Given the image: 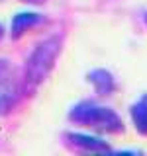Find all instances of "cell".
Wrapping results in <instances>:
<instances>
[{"instance_id":"cell-1","label":"cell","mask_w":147,"mask_h":156,"mask_svg":"<svg viewBox=\"0 0 147 156\" xmlns=\"http://www.w3.org/2000/svg\"><path fill=\"white\" fill-rule=\"evenodd\" d=\"M69 121L104 135H120L126 129L122 117L112 107L100 105L90 100L78 101L77 105H73V109L69 111Z\"/></svg>"},{"instance_id":"cell-2","label":"cell","mask_w":147,"mask_h":156,"mask_svg":"<svg viewBox=\"0 0 147 156\" xmlns=\"http://www.w3.org/2000/svg\"><path fill=\"white\" fill-rule=\"evenodd\" d=\"M61 47L63 41L59 35L47 37L33 47L26 62V84L29 88H37L41 82H45V78L53 70L59 55H61Z\"/></svg>"},{"instance_id":"cell-3","label":"cell","mask_w":147,"mask_h":156,"mask_svg":"<svg viewBox=\"0 0 147 156\" xmlns=\"http://www.w3.org/2000/svg\"><path fill=\"white\" fill-rule=\"evenodd\" d=\"M65 140L73 148L81 150V152H92V154H108L112 152L110 144L98 135H88V133H77V131H69L65 133Z\"/></svg>"},{"instance_id":"cell-4","label":"cell","mask_w":147,"mask_h":156,"mask_svg":"<svg viewBox=\"0 0 147 156\" xmlns=\"http://www.w3.org/2000/svg\"><path fill=\"white\" fill-rule=\"evenodd\" d=\"M43 22H45V16H43V14L29 12V10H26V12H18L16 16L12 18V23H10V37L12 39L24 37L29 29L39 27Z\"/></svg>"},{"instance_id":"cell-5","label":"cell","mask_w":147,"mask_h":156,"mask_svg":"<svg viewBox=\"0 0 147 156\" xmlns=\"http://www.w3.org/2000/svg\"><path fill=\"white\" fill-rule=\"evenodd\" d=\"M86 80L94 88V94L98 98H108L116 92V78L106 68H92L86 74Z\"/></svg>"},{"instance_id":"cell-6","label":"cell","mask_w":147,"mask_h":156,"mask_svg":"<svg viewBox=\"0 0 147 156\" xmlns=\"http://www.w3.org/2000/svg\"><path fill=\"white\" fill-rule=\"evenodd\" d=\"M20 100V88L6 72L0 74V115H8Z\"/></svg>"},{"instance_id":"cell-7","label":"cell","mask_w":147,"mask_h":156,"mask_svg":"<svg viewBox=\"0 0 147 156\" xmlns=\"http://www.w3.org/2000/svg\"><path fill=\"white\" fill-rule=\"evenodd\" d=\"M130 115H131V123H134L135 131L141 136H147V104L143 100L135 101L130 107Z\"/></svg>"},{"instance_id":"cell-8","label":"cell","mask_w":147,"mask_h":156,"mask_svg":"<svg viewBox=\"0 0 147 156\" xmlns=\"http://www.w3.org/2000/svg\"><path fill=\"white\" fill-rule=\"evenodd\" d=\"M6 70H8V61H4V58H0V74H4Z\"/></svg>"},{"instance_id":"cell-9","label":"cell","mask_w":147,"mask_h":156,"mask_svg":"<svg viewBox=\"0 0 147 156\" xmlns=\"http://www.w3.org/2000/svg\"><path fill=\"white\" fill-rule=\"evenodd\" d=\"M22 2H29V4H43L45 0H22Z\"/></svg>"},{"instance_id":"cell-10","label":"cell","mask_w":147,"mask_h":156,"mask_svg":"<svg viewBox=\"0 0 147 156\" xmlns=\"http://www.w3.org/2000/svg\"><path fill=\"white\" fill-rule=\"evenodd\" d=\"M4 31H6V29H4V26H2V23H0V41H2V39H4Z\"/></svg>"},{"instance_id":"cell-11","label":"cell","mask_w":147,"mask_h":156,"mask_svg":"<svg viewBox=\"0 0 147 156\" xmlns=\"http://www.w3.org/2000/svg\"><path fill=\"white\" fill-rule=\"evenodd\" d=\"M139 100H143V101H145V104H147V94H143V96H141V98H139Z\"/></svg>"},{"instance_id":"cell-12","label":"cell","mask_w":147,"mask_h":156,"mask_svg":"<svg viewBox=\"0 0 147 156\" xmlns=\"http://www.w3.org/2000/svg\"><path fill=\"white\" fill-rule=\"evenodd\" d=\"M143 22H145V26H147V12L143 14Z\"/></svg>"}]
</instances>
